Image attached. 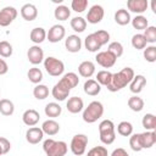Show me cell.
Masks as SVG:
<instances>
[{
  "mask_svg": "<svg viewBox=\"0 0 156 156\" xmlns=\"http://www.w3.org/2000/svg\"><path fill=\"white\" fill-rule=\"evenodd\" d=\"M135 73L133 71V68L130 67H124L122 68L119 72L117 73H112V78L110 84L106 87L107 90H110L111 93H116L119 91L121 89L126 88L127 85H129V83L132 82V79L134 78Z\"/></svg>",
  "mask_w": 156,
  "mask_h": 156,
  "instance_id": "1",
  "label": "cell"
},
{
  "mask_svg": "<svg viewBox=\"0 0 156 156\" xmlns=\"http://www.w3.org/2000/svg\"><path fill=\"white\" fill-rule=\"evenodd\" d=\"M43 150L46 156H65L68 151V145L62 140L46 139L43 143Z\"/></svg>",
  "mask_w": 156,
  "mask_h": 156,
  "instance_id": "2",
  "label": "cell"
},
{
  "mask_svg": "<svg viewBox=\"0 0 156 156\" xmlns=\"http://www.w3.org/2000/svg\"><path fill=\"white\" fill-rule=\"evenodd\" d=\"M100 140L105 145H111L116 139V127L111 119H104L99 124Z\"/></svg>",
  "mask_w": 156,
  "mask_h": 156,
  "instance_id": "3",
  "label": "cell"
},
{
  "mask_svg": "<svg viewBox=\"0 0 156 156\" xmlns=\"http://www.w3.org/2000/svg\"><path fill=\"white\" fill-rule=\"evenodd\" d=\"M104 115V105L100 101H91L83 110V121L85 123H94Z\"/></svg>",
  "mask_w": 156,
  "mask_h": 156,
  "instance_id": "4",
  "label": "cell"
},
{
  "mask_svg": "<svg viewBox=\"0 0 156 156\" xmlns=\"http://www.w3.org/2000/svg\"><path fill=\"white\" fill-rule=\"evenodd\" d=\"M43 63H44V68L49 76L60 77L65 72V63L54 56H48L46 58H44Z\"/></svg>",
  "mask_w": 156,
  "mask_h": 156,
  "instance_id": "5",
  "label": "cell"
},
{
  "mask_svg": "<svg viewBox=\"0 0 156 156\" xmlns=\"http://www.w3.org/2000/svg\"><path fill=\"white\" fill-rule=\"evenodd\" d=\"M87 145H88V136L85 134H76L71 140L69 147L73 155L82 156L87 150Z\"/></svg>",
  "mask_w": 156,
  "mask_h": 156,
  "instance_id": "6",
  "label": "cell"
},
{
  "mask_svg": "<svg viewBox=\"0 0 156 156\" xmlns=\"http://www.w3.org/2000/svg\"><path fill=\"white\" fill-rule=\"evenodd\" d=\"M17 17V10L13 6H5L0 10V27L10 26Z\"/></svg>",
  "mask_w": 156,
  "mask_h": 156,
  "instance_id": "7",
  "label": "cell"
},
{
  "mask_svg": "<svg viewBox=\"0 0 156 156\" xmlns=\"http://www.w3.org/2000/svg\"><path fill=\"white\" fill-rule=\"evenodd\" d=\"M105 16V10L101 5H93L88 13H87V22L88 23H91V24H96V23H100L102 21Z\"/></svg>",
  "mask_w": 156,
  "mask_h": 156,
  "instance_id": "8",
  "label": "cell"
},
{
  "mask_svg": "<svg viewBox=\"0 0 156 156\" xmlns=\"http://www.w3.org/2000/svg\"><path fill=\"white\" fill-rule=\"evenodd\" d=\"M66 35V29L62 24H54L46 33V39L50 43H58Z\"/></svg>",
  "mask_w": 156,
  "mask_h": 156,
  "instance_id": "9",
  "label": "cell"
},
{
  "mask_svg": "<svg viewBox=\"0 0 156 156\" xmlns=\"http://www.w3.org/2000/svg\"><path fill=\"white\" fill-rule=\"evenodd\" d=\"M116 57L110 51H99L95 56V61L104 68H111L116 63Z\"/></svg>",
  "mask_w": 156,
  "mask_h": 156,
  "instance_id": "10",
  "label": "cell"
},
{
  "mask_svg": "<svg viewBox=\"0 0 156 156\" xmlns=\"http://www.w3.org/2000/svg\"><path fill=\"white\" fill-rule=\"evenodd\" d=\"M69 91H71V89H69L66 84H63L61 80H58V82L54 85V88H52V90H51V95H52V98H54L55 100H57V101H65V100L68 98Z\"/></svg>",
  "mask_w": 156,
  "mask_h": 156,
  "instance_id": "11",
  "label": "cell"
},
{
  "mask_svg": "<svg viewBox=\"0 0 156 156\" xmlns=\"http://www.w3.org/2000/svg\"><path fill=\"white\" fill-rule=\"evenodd\" d=\"M27 58L34 66L41 63L44 61V51H43V49L39 45L30 46L28 49V51H27Z\"/></svg>",
  "mask_w": 156,
  "mask_h": 156,
  "instance_id": "12",
  "label": "cell"
},
{
  "mask_svg": "<svg viewBox=\"0 0 156 156\" xmlns=\"http://www.w3.org/2000/svg\"><path fill=\"white\" fill-rule=\"evenodd\" d=\"M43 138H44V133L39 127H30L26 132V140L32 145L39 144L43 140Z\"/></svg>",
  "mask_w": 156,
  "mask_h": 156,
  "instance_id": "13",
  "label": "cell"
},
{
  "mask_svg": "<svg viewBox=\"0 0 156 156\" xmlns=\"http://www.w3.org/2000/svg\"><path fill=\"white\" fill-rule=\"evenodd\" d=\"M147 7H149L147 0H128L127 1V9L130 12H134L136 15H141L147 10Z\"/></svg>",
  "mask_w": 156,
  "mask_h": 156,
  "instance_id": "14",
  "label": "cell"
},
{
  "mask_svg": "<svg viewBox=\"0 0 156 156\" xmlns=\"http://www.w3.org/2000/svg\"><path fill=\"white\" fill-rule=\"evenodd\" d=\"M21 16L24 21H28V22H32L37 18L38 16V9L34 4H24L22 7H21Z\"/></svg>",
  "mask_w": 156,
  "mask_h": 156,
  "instance_id": "15",
  "label": "cell"
},
{
  "mask_svg": "<svg viewBox=\"0 0 156 156\" xmlns=\"http://www.w3.org/2000/svg\"><path fill=\"white\" fill-rule=\"evenodd\" d=\"M65 46L68 52H78L82 48V39L76 34L68 35L65 40Z\"/></svg>",
  "mask_w": 156,
  "mask_h": 156,
  "instance_id": "16",
  "label": "cell"
},
{
  "mask_svg": "<svg viewBox=\"0 0 156 156\" xmlns=\"http://www.w3.org/2000/svg\"><path fill=\"white\" fill-rule=\"evenodd\" d=\"M40 119V115L37 110L34 108H29V110H26L22 115V121L26 126L28 127H34Z\"/></svg>",
  "mask_w": 156,
  "mask_h": 156,
  "instance_id": "17",
  "label": "cell"
},
{
  "mask_svg": "<svg viewBox=\"0 0 156 156\" xmlns=\"http://www.w3.org/2000/svg\"><path fill=\"white\" fill-rule=\"evenodd\" d=\"M140 144L143 149H150L156 143V133L155 130H146L144 133H139Z\"/></svg>",
  "mask_w": 156,
  "mask_h": 156,
  "instance_id": "18",
  "label": "cell"
},
{
  "mask_svg": "<svg viewBox=\"0 0 156 156\" xmlns=\"http://www.w3.org/2000/svg\"><path fill=\"white\" fill-rule=\"evenodd\" d=\"M66 107H67V111L71 112V113H79L84 108V102H83L82 98H79V96H72V98H69L67 100Z\"/></svg>",
  "mask_w": 156,
  "mask_h": 156,
  "instance_id": "19",
  "label": "cell"
},
{
  "mask_svg": "<svg viewBox=\"0 0 156 156\" xmlns=\"http://www.w3.org/2000/svg\"><path fill=\"white\" fill-rule=\"evenodd\" d=\"M41 130L44 134L49 135V136H52V135H56L58 132H60V124L55 121V119H46L41 124Z\"/></svg>",
  "mask_w": 156,
  "mask_h": 156,
  "instance_id": "20",
  "label": "cell"
},
{
  "mask_svg": "<svg viewBox=\"0 0 156 156\" xmlns=\"http://www.w3.org/2000/svg\"><path fill=\"white\" fill-rule=\"evenodd\" d=\"M146 85V78L143 74H136L129 83V89L133 94H139Z\"/></svg>",
  "mask_w": 156,
  "mask_h": 156,
  "instance_id": "21",
  "label": "cell"
},
{
  "mask_svg": "<svg viewBox=\"0 0 156 156\" xmlns=\"http://www.w3.org/2000/svg\"><path fill=\"white\" fill-rule=\"evenodd\" d=\"M78 73L83 78H90L95 73V65L91 61H83L78 66Z\"/></svg>",
  "mask_w": 156,
  "mask_h": 156,
  "instance_id": "22",
  "label": "cell"
},
{
  "mask_svg": "<svg viewBox=\"0 0 156 156\" xmlns=\"http://www.w3.org/2000/svg\"><path fill=\"white\" fill-rule=\"evenodd\" d=\"M83 90L89 96H96L101 91V85L95 79H87L83 85Z\"/></svg>",
  "mask_w": 156,
  "mask_h": 156,
  "instance_id": "23",
  "label": "cell"
},
{
  "mask_svg": "<svg viewBox=\"0 0 156 156\" xmlns=\"http://www.w3.org/2000/svg\"><path fill=\"white\" fill-rule=\"evenodd\" d=\"M29 39L35 44L39 45L40 43H43L46 39V30L43 27H35L30 30L29 33Z\"/></svg>",
  "mask_w": 156,
  "mask_h": 156,
  "instance_id": "24",
  "label": "cell"
},
{
  "mask_svg": "<svg viewBox=\"0 0 156 156\" xmlns=\"http://www.w3.org/2000/svg\"><path fill=\"white\" fill-rule=\"evenodd\" d=\"M130 13L126 9H119L115 12V22L119 26H127L130 23Z\"/></svg>",
  "mask_w": 156,
  "mask_h": 156,
  "instance_id": "25",
  "label": "cell"
},
{
  "mask_svg": "<svg viewBox=\"0 0 156 156\" xmlns=\"http://www.w3.org/2000/svg\"><path fill=\"white\" fill-rule=\"evenodd\" d=\"M84 46H85V49H87L89 52H98V51L100 50V48H101V45H100L99 41L96 40L94 33L88 34V35L85 37V39H84Z\"/></svg>",
  "mask_w": 156,
  "mask_h": 156,
  "instance_id": "26",
  "label": "cell"
},
{
  "mask_svg": "<svg viewBox=\"0 0 156 156\" xmlns=\"http://www.w3.org/2000/svg\"><path fill=\"white\" fill-rule=\"evenodd\" d=\"M44 112H45V115L48 117L54 119V118H56V117H58L61 115L62 107L57 102H49V104H46V106L44 108Z\"/></svg>",
  "mask_w": 156,
  "mask_h": 156,
  "instance_id": "27",
  "label": "cell"
},
{
  "mask_svg": "<svg viewBox=\"0 0 156 156\" xmlns=\"http://www.w3.org/2000/svg\"><path fill=\"white\" fill-rule=\"evenodd\" d=\"M130 23H132L133 28L136 30H145L149 27V21L143 15H136L134 18L130 20Z\"/></svg>",
  "mask_w": 156,
  "mask_h": 156,
  "instance_id": "28",
  "label": "cell"
},
{
  "mask_svg": "<svg viewBox=\"0 0 156 156\" xmlns=\"http://www.w3.org/2000/svg\"><path fill=\"white\" fill-rule=\"evenodd\" d=\"M60 80H61L63 84H66V85H67L69 89L76 88V87L78 85V83H79V78H78V76H77L74 72H68V73H65Z\"/></svg>",
  "mask_w": 156,
  "mask_h": 156,
  "instance_id": "29",
  "label": "cell"
},
{
  "mask_svg": "<svg viewBox=\"0 0 156 156\" xmlns=\"http://www.w3.org/2000/svg\"><path fill=\"white\" fill-rule=\"evenodd\" d=\"M128 107L134 111V112H140L143 108H144V100L138 96V95H133L128 99Z\"/></svg>",
  "mask_w": 156,
  "mask_h": 156,
  "instance_id": "30",
  "label": "cell"
},
{
  "mask_svg": "<svg viewBox=\"0 0 156 156\" xmlns=\"http://www.w3.org/2000/svg\"><path fill=\"white\" fill-rule=\"evenodd\" d=\"M15 112V105L9 99H0V113L2 116H11Z\"/></svg>",
  "mask_w": 156,
  "mask_h": 156,
  "instance_id": "31",
  "label": "cell"
},
{
  "mask_svg": "<svg viewBox=\"0 0 156 156\" xmlns=\"http://www.w3.org/2000/svg\"><path fill=\"white\" fill-rule=\"evenodd\" d=\"M54 16L58 21H67L71 16V10L66 5H58L54 11Z\"/></svg>",
  "mask_w": 156,
  "mask_h": 156,
  "instance_id": "32",
  "label": "cell"
},
{
  "mask_svg": "<svg viewBox=\"0 0 156 156\" xmlns=\"http://www.w3.org/2000/svg\"><path fill=\"white\" fill-rule=\"evenodd\" d=\"M27 77H28V79H29L30 83H33V84H40V82L43 80V72L38 67H32L27 72Z\"/></svg>",
  "mask_w": 156,
  "mask_h": 156,
  "instance_id": "33",
  "label": "cell"
},
{
  "mask_svg": "<svg viewBox=\"0 0 156 156\" xmlns=\"http://www.w3.org/2000/svg\"><path fill=\"white\" fill-rule=\"evenodd\" d=\"M71 28L77 32V33H82L87 28V21L85 18L80 17V16H77V17H73L71 20Z\"/></svg>",
  "mask_w": 156,
  "mask_h": 156,
  "instance_id": "34",
  "label": "cell"
},
{
  "mask_svg": "<svg viewBox=\"0 0 156 156\" xmlns=\"http://www.w3.org/2000/svg\"><path fill=\"white\" fill-rule=\"evenodd\" d=\"M117 133L122 136H130L133 134V124L128 121H122L117 126Z\"/></svg>",
  "mask_w": 156,
  "mask_h": 156,
  "instance_id": "35",
  "label": "cell"
},
{
  "mask_svg": "<svg viewBox=\"0 0 156 156\" xmlns=\"http://www.w3.org/2000/svg\"><path fill=\"white\" fill-rule=\"evenodd\" d=\"M33 95L37 100H44L49 96V88L45 84H37L33 89Z\"/></svg>",
  "mask_w": 156,
  "mask_h": 156,
  "instance_id": "36",
  "label": "cell"
},
{
  "mask_svg": "<svg viewBox=\"0 0 156 156\" xmlns=\"http://www.w3.org/2000/svg\"><path fill=\"white\" fill-rule=\"evenodd\" d=\"M141 124L146 130H155L156 128V116L152 113H146L144 115L141 119Z\"/></svg>",
  "mask_w": 156,
  "mask_h": 156,
  "instance_id": "37",
  "label": "cell"
},
{
  "mask_svg": "<svg viewBox=\"0 0 156 156\" xmlns=\"http://www.w3.org/2000/svg\"><path fill=\"white\" fill-rule=\"evenodd\" d=\"M132 46L136 50H144L147 46V43H146V40L141 33L134 34L132 37Z\"/></svg>",
  "mask_w": 156,
  "mask_h": 156,
  "instance_id": "38",
  "label": "cell"
},
{
  "mask_svg": "<svg viewBox=\"0 0 156 156\" xmlns=\"http://www.w3.org/2000/svg\"><path fill=\"white\" fill-rule=\"evenodd\" d=\"M111 78H112V73L110 71H106V69H102V71H99L98 74H96V82L100 84V85H105L107 87L111 82Z\"/></svg>",
  "mask_w": 156,
  "mask_h": 156,
  "instance_id": "39",
  "label": "cell"
},
{
  "mask_svg": "<svg viewBox=\"0 0 156 156\" xmlns=\"http://www.w3.org/2000/svg\"><path fill=\"white\" fill-rule=\"evenodd\" d=\"M107 51H110L116 58L123 55V45L119 41H111L107 46Z\"/></svg>",
  "mask_w": 156,
  "mask_h": 156,
  "instance_id": "40",
  "label": "cell"
},
{
  "mask_svg": "<svg viewBox=\"0 0 156 156\" xmlns=\"http://www.w3.org/2000/svg\"><path fill=\"white\" fill-rule=\"evenodd\" d=\"M143 35H144L146 43H149V44H155V43H156V27H155V26H149V27L144 30Z\"/></svg>",
  "mask_w": 156,
  "mask_h": 156,
  "instance_id": "41",
  "label": "cell"
},
{
  "mask_svg": "<svg viewBox=\"0 0 156 156\" xmlns=\"http://www.w3.org/2000/svg\"><path fill=\"white\" fill-rule=\"evenodd\" d=\"M94 35H95L96 40L99 41V44L101 46L106 45L110 41V33L107 30H105V29H99V30L94 32Z\"/></svg>",
  "mask_w": 156,
  "mask_h": 156,
  "instance_id": "42",
  "label": "cell"
},
{
  "mask_svg": "<svg viewBox=\"0 0 156 156\" xmlns=\"http://www.w3.org/2000/svg\"><path fill=\"white\" fill-rule=\"evenodd\" d=\"M143 55H144V58H145L147 62H150V63L155 62V61H156V46H155V45H149V46H146V48L144 49Z\"/></svg>",
  "mask_w": 156,
  "mask_h": 156,
  "instance_id": "43",
  "label": "cell"
},
{
  "mask_svg": "<svg viewBox=\"0 0 156 156\" xmlns=\"http://www.w3.org/2000/svg\"><path fill=\"white\" fill-rule=\"evenodd\" d=\"M12 52H13V48L9 41L6 40L0 41V56L1 57H10Z\"/></svg>",
  "mask_w": 156,
  "mask_h": 156,
  "instance_id": "44",
  "label": "cell"
},
{
  "mask_svg": "<svg viewBox=\"0 0 156 156\" xmlns=\"http://www.w3.org/2000/svg\"><path fill=\"white\" fill-rule=\"evenodd\" d=\"M129 146H130V149H132L133 151H136V152H139V151L143 150L141 144H140L139 133H138V134L135 133V134H132V135H130V138H129Z\"/></svg>",
  "mask_w": 156,
  "mask_h": 156,
  "instance_id": "45",
  "label": "cell"
},
{
  "mask_svg": "<svg viewBox=\"0 0 156 156\" xmlns=\"http://www.w3.org/2000/svg\"><path fill=\"white\" fill-rule=\"evenodd\" d=\"M71 7H72L73 11L82 13L88 7V0H72Z\"/></svg>",
  "mask_w": 156,
  "mask_h": 156,
  "instance_id": "46",
  "label": "cell"
},
{
  "mask_svg": "<svg viewBox=\"0 0 156 156\" xmlns=\"http://www.w3.org/2000/svg\"><path fill=\"white\" fill-rule=\"evenodd\" d=\"M107 149L105 146H94L87 154V156H107Z\"/></svg>",
  "mask_w": 156,
  "mask_h": 156,
  "instance_id": "47",
  "label": "cell"
},
{
  "mask_svg": "<svg viewBox=\"0 0 156 156\" xmlns=\"http://www.w3.org/2000/svg\"><path fill=\"white\" fill-rule=\"evenodd\" d=\"M0 145H1V147H2V152H4V154H7V152L10 151V149H11V143H10V140H7V139L4 138V136H0Z\"/></svg>",
  "mask_w": 156,
  "mask_h": 156,
  "instance_id": "48",
  "label": "cell"
},
{
  "mask_svg": "<svg viewBox=\"0 0 156 156\" xmlns=\"http://www.w3.org/2000/svg\"><path fill=\"white\" fill-rule=\"evenodd\" d=\"M9 71V65L4 58H0V76L6 74Z\"/></svg>",
  "mask_w": 156,
  "mask_h": 156,
  "instance_id": "49",
  "label": "cell"
},
{
  "mask_svg": "<svg viewBox=\"0 0 156 156\" xmlns=\"http://www.w3.org/2000/svg\"><path fill=\"white\" fill-rule=\"evenodd\" d=\"M111 156H129V154L123 149V147H117L112 151Z\"/></svg>",
  "mask_w": 156,
  "mask_h": 156,
  "instance_id": "50",
  "label": "cell"
},
{
  "mask_svg": "<svg viewBox=\"0 0 156 156\" xmlns=\"http://www.w3.org/2000/svg\"><path fill=\"white\" fill-rule=\"evenodd\" d=\"M151 9H152V12L156 13V1H151Z\"/></svg>",
  "mask_w": 156,
  "mask_h": 156,
  "instance_id": "51",
  "label": "cell"
},
{
  "mask_svg": "<svg viewBox=\"0 0 156 156\" xmlns=\"http://www.w3.org/2000/svg\"><path fill=\"white\" fill-rule=\"evenodd\" d=\"M1 155H4V152H2V147H1V145H0V156Z\"/></svg>",
  "mask_w": 156,
  "mask_h": 156,
  "instance_id": "52",
  "label": "cell"
},
{
  "mask_svg": "<svg viewBox=\"0 0 156 156\" xmlns=\"http://www.w3.org/2000/svg\"><path fill=\"white\" fill-rule=\"evenodd\" d=\"M0 94H1V91H0Z\"/></svg>",
  "mask_w": 156,
  "mask_h": 156,
  "instance_id": "53",
  "label": "cell"
}]
</instances>
